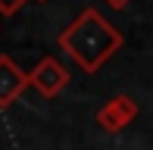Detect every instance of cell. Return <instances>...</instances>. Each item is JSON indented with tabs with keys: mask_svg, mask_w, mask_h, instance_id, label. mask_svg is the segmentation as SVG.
<instances>
[{
	"mask_svg": "<svg viewBox=\"0 0 153 150\" xmlns=\"http://www.w3.org/2000/svg\"><path fill=\"white\" fill-rule=\"evenodd\" d=\"M28 0H0V16H16Z\"/></svg>",
	"mask_w": 153,
	"mask_h": 150,
	"instance_id": "cell-5",
	"label": "cell"
},
{
	"mask_svg": "<svg viewBox=\"0 0 153 150\" xmlns=\"http://www.w3.org/2000/svg\"><path fill=\"white\" fill-rule=\"evenodd\" d=\"M103 3H106L109 10H122V6H128L131 0H103Z\"/></svg>",
	"mask_w": 153,
	"mask_h": 150,
	"instance_id": "cell-6",
	"label": "cell"
},
{
	"mask_svg": "<svg viewBox=\"0 0 153 150\" xmlns=\"http://www.w3.org/2000/svg\"><path fill=\"white\" fill-rule=\"evenodd\" d=\"M137 119V103L128 97V94H119V97L106 100V103L97 110V125L109 134H119L122 128H128L131 122Z\"/></svg>",
	"mask_w": 153,
	"mask_h": 150,
	"instance_id": "cell-3",
	"label": "cell"
},
{
	"mask_svg": "<svg viewBox=\"0 0 153 150\" xmlns=\"http://www.w3.org/2000/svg\"><path fill=\"white\" fill-rule=\"evenodd\" d=\"M28 78H31V88L41 94V97H47V100L62 94V88L69 85V72H66V66H62L56 56H44L28 72Z\"/></svg>",
	"mask_w": 153,
	"mask_h": 150,
	"instance_id": "cell-2",
	"label": "cell"
},
{
	"mask_svg": "<svg viewBox=\"0 0 153 150\" xmlns=\"http://www.w3.org/2000/svg\"><path fill=\"white\" fill-rule=\"evenodd\" d=\"M28 85H31L28 72L19 69V66L13 63V56L0 53V110H10V106L25 94Z\"/></svg>",
	"mask_w": 153,
	"mask_h": 150,
	"instance_id": "cell-4",
	"label": "cell"
},
{
	"mask_svg": "<svg viewBox=\"0 0 153 150\" xmlns=\"http://www.w3.org/2000/svg\"><path fill=\"white\" fill-rule=\"evenodd\" d=\"M56 44H59V50L66 53V56H72V63H78V69L94 75L97 69H103V66L122 50L125 38L103 13H97L94 6H88V10H81L78 16L59 31Z\"/></svg>",
	"mask_w": 153,
	"mask_h": 150,
	"instance_id": "cell-1",
	"label": "cell"
},
{
	"mask_svg": "<svg viewBox=\"0 0 153 150\" xmlns=\"http://www.w3.org/2000/svg\"><path fill=\"white\" fill-rule=\"evenodd\" d=\"M38 3H47V0H38Z\"/></svg>",
	"mask_w": 153,
	"mask_h": 150,
	"instance_id": "cell-7",
	"label": "cell"
}]
</instances>
